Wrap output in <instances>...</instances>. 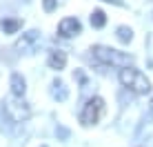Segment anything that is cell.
Returning <instances> with one entry per match:
<instances>
[{
    "label": "cell",
    "mask_w": 153,
    "mask_h": 147,
    "mask_svg": "<svg viewBox=\"0 0 153 147\" xmlns=\"http://www.w3.org/2000/svg\"><path fill=\"white\" fill-rule=\"evenodd\" d=\"M118 78H120V82H122V87H126L129 92L138 94V96H144V94H149V92H151V82H149V78H146L140 69H133V67L120 69Z\"/></svg>",
    "instance_id": "cell-1"
},
{
    "label": "cell",
    "mask_w": 153,
    "mask_h": 147,
    "mask_svg": "<svg viewBox=\"0 0 153 147\" xmlns=\"http://www.w3.org/2000/svg\"><path fill=\"white\" fill-rule=\"evenodd\" d=\"M93 58L104 62V65H113V67H122V69H126V67L133 62V56L124 54V51H118L113 49V47H104V45H93Z\"/></svg>",
    "instance_id": "cell-2"
},
{
    "label": "cell",
    "mask_w": 153,
    "mask_h": 147,
    "mask_svg": "<svg viewBox=\"0 0 153 147\" xmlns=\"http://www.w3.org/2000/svg\"><path fill=\"white\" fill-rule=\"evenodd\" d=\"M4 114H7L9 120H13V123H22V120H27L31 116V109L29 105L22 100V98H16V96H9L4 98Z\"/></svg>",
    "instance_id": "cell-3"
},
{
    "label": "cell",
    "mask_w": 153,
    "mask_h": 147,
    "mask_svg": "<svg viewBox=\"0 0 153 147\" xmlns=\"http://www.w3.org/2000/svg\"><path fill=\"white\" fill-rule=\"evenodd\" d=\"M102 114H104V100L100 96H93V98H89L87 105L82 107V112H80V123L84 125V127H89V125H96L100 118H102Z\"/></svg>",
    "instance_id": "cell-4"
},
{
    "label": "cell",
    "mask_w": 153,
    "mask_h": 147,
    "mask_svg": "<svg viewBox=\"0 0 153 147\" xmlns=\"http://www.w3.org/2000/svg\"><path fill=\"white\" fill-rule=\"evenodd\" d=\"M38 45H40V31L31 29L27 34H22V38L16 40L13 49L18 51V54H33V51L38 49Z\"/></svg>",
    "instance_id": "cell-5"
},
{
    "label": "cell",
    "mask_w": 153,
    "mask_h": 147,
    "mask_svg": "<svg viewBox=\"0 0 153 147\" xmlns=\"http://www.w3.org/2000/svg\"><path fill=\"white\" fill-rule=\"evenodd\" d=\"M80 31H82V25H80L78 18H65L58 25V34H60L62 38H73V36H78Z\"/></svg>",
    "instance_id": "cell-6"
},
{
    "label": "cell",
    "mask_w": 153,
    "mask_h": 147,
    "mask_svg": "<svg viewBox=\"0 0 153 147\" xmlns=\"http://www.w3.org/2000/svg\"><path fill=\"white\" fill-rule=\"evenodd\" d=\"M47 65H49L51 69H56V71L65 69V65H67V54H65V51H60V49H53V51H49V58H47Z\"/></svg>",
    "instance_id": "cell-7"
},
{
    "label": "cell",
    "mask_w": 153,
    "mask_h": 147,
    "mask_svg": "<svg viewBox=\"0 0 153 147\" xmlns=\"http://www.w3.org/2000/svg\"><path fill=\"white\" fill-rule=\"evenodd\" d=\"M9 85H11V96H16V98H22L25 92H27V82H25V78L20 74H11Z\"/></svg>",
    "instance_id": "cell-8"
},
{
    "label": "cell",
    "mask_w": 153,
    "mask_h": 147,
    "mask_svg": "<svg viewBox=\"0 0 153 147\" xmlns=\"http://www.w3.org/2000/svg\"><path fill=\"white\" fill-rule=\"evenodd\" d=\"M51 96H53L56 100H67V96H69V89H67V85L60 78H56V80L51 82Z\"/></svg>",
    "instance_id": "cell-9"
},
{
    "label": "cell",
    "mask_w": 153,
    "mask_h": 147,
    "mask_svg": "<svg viewBox=\"0 0 153 147\" xmlns=\"http://www.w3.org/2000/svg\"><path fill=\"white\" fill-rule=\"evenodd\" d=\"M20 27H22V20L20 18H2L0 20V29H2L4 34H16Z\"/></svg>",
    "instance_id": "cell-10"
},
{
    "label": "cell",
    "mask_w": 153,
    "mask_h": 147,
    "mask_svg": "<svg viewBox=\"0 0 153 147\" xmlns=\"http://www.w3.org/2000/svg\"><path fill=\"white\" fill-rule=\"evenodd\" d=\"M104 25H107V16H104V11H102V9H93V14H91V27L102 29Z\"/></svg>",
    "instance_id": "cell-11"
},
{
    "label": "cell",
    "mask_w": 153,
    "mask_h": 147,
    "mask_svg": "<svg viewBox=\"0 0 153 147\" xmlns=\"http://www.w3.org/2000/svg\"><path fill=\"white\" fill-rule=\"evenodd\" d=\"M115 36H118V40L120 43H131V40H133V29L131 27H118L115 29Z\"/></svg>",
    "instance_id": "cell-12"
},
{
    "label": "cell",
    "mask_w": 153,
    "mask_h": 147,
    "mask_svg": "<svg viewBox=\"0 0 153 147\" xmlns=\"http://www.w3.org/2000/svg\"><path fill=\"white\" fill-rule=\"evenodd\" d=\"M42 4H45V11H53L56 4H58V0H42Z\"/></svg>",
    "instance_id": "cell-13"
},
{
    "label": "cell",
    "mask_w": 153,
    "mask_h": 147,
    "mask_svg": "<svg viewBox=\"0 0 153 147\" xmlns=\"http://www.w3.org/2000/svg\"><path fill=\"white\" fill-rule=\"evenodd\" d=\"M56 134L60 136L62 140H65V138H69V129H67V127H60V125H58V127H56Z\"/></svg>",
    "instance_id": "cell-14"
},
{
    "label": "cell",
    "mask_w": 153,
    "mask_h": 147,
    "mask_svg": "<svg viewBox=\"0 0 153 147\" xmlns=\"http://www.w3.org/2000/svg\"><path fill=\"white\" fill-rule=\"evenodd\" d=\"M146 120H153V100L149 105V114H146Z\"/></svg>",
    "instance_id": "cell-15"
},
{
    "label": "cell",
    "mask_w": 153,
    "mask_h": 147,
    "mask_svg": "<svg viewBox=\"0 0 153 147\" xmlns=\"http://www.w3.org/2000/svg\"><path fill=\"white\" fill-rule=\"evenodd\" d=\"M107 2H113V4H124V0H107Z\"/></svg>",
    "instance_id": "cell-16"
},
{
    "label": "cell",
    "mask_w": 153,
    "mask_h": 147,
    "mask_svg": "<svg viewBox=\"0 0 153 147\" xmlns=\"http://www.w3.org/2000/svg\"><path fill=\"white\" fill-rule=\"evenodd\" d=\"M2 123H4V120H2V112H0V129H4V125H2Z\"/></svg>",
    "instance_id": "cell-17"
},
{
    "label": "cell",
    "mask_w": 153,
    "mask_h": 147,
    "mask_svg": "<svg viewBox=\"0 0 153 147\" xmlns=\"http://www.w3.org/2000/svg\"><path fill=\"white\" fill-rule=\"evenodd\" d=\"M42 147H47V145H42Z\"/></svg>",
    "instance_id": "cell-18"
}]
</instances>
